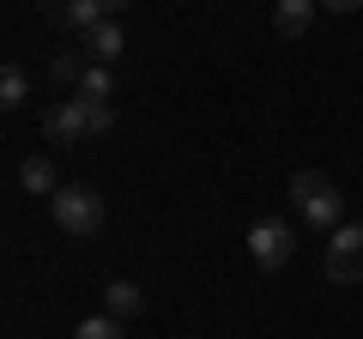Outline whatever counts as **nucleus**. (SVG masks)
<instances>
[{"label":"nucleus","mask_w":363,"mask_h":339,"mask_svg":"<svg viewBox=\"0 0 363 339\" xmlns=\"http://www.w3.org/2000/svg\"><path fill=\"white\" fill-rule=\"evenodd\" d=\"M97 6H104V18H121V13L133 6V0H97Z\"/></svg>","instance_id":"17"},{"label":"nucleus","mask_w":363,"mask_h":339,"mask_svg":"<svg viewBox=\"0 0 363 339\" xmlns=\"http://www.w3.org/2000/svg\"><path fill=\"white\" fill-rule=\"evenodd\" d=\"M73 339H128V321H116V315H85Z\"/></svg>","instance_id":"13"},{"label":"nucleus","mask_w":363,"mask_h":339,"mask_svg":"<svg viewBox=\"0 0 363 339\" xmlns=\"http://www.w3.org/2000/svg\"><path fill=\"white\" fill-rule=\"evenodd\" d=\"M91 109V133H116V104H85Z\"/></svg>","instance_id":"15"},{"label":"nucleus","mask_w":363,"mask_h":339,"mask_svg":"<svg viewBox=\"0 0 363 339\" xmlns=\"http://www.w3.org/2000/svg\"><path fill=\"white\" fill-rule=\"evenodd\" d=\"M30 104V73L18 61H6V73H0V109H25Z\"/></svg>","instance_id":"12"},{"label":"nucleus","mask_w":363,"mask_h":339,"mask_svg":"<svg viewBox=\"0 0 363 339\" xmlns=\"http://www.w3.org/2000/svg\"><path fill=\"white\" fill-rule=\"evenodd\" d=\"M291 212H297L309 230L327 236V230H339V224H345V194L327 182L321 170H297V176H291Z\"/></svg>","instance_id":"1"},{"label":"nucleus","mask_w":363,"mask_h":339,"mask_svg":"<svg viewBox=\"0 0 363 339\" xmlns=\"http://www.w3.org/2000/svg\"><path fill=\"white\" fill-rule=\"evenodd\" d=\"M291 255H297V236H291V224H279V218L248 224V261H255L260 273H279V267H291Z\"/></svg>","instance_id":"4"},{"label":"nucleus","mask_w":363,"mask_h":339,"mask_svg":"<svg viewBox=\"0 0 363 339\" xmlns=\"http://www.w3.org/2000/svg\"><path fill=\"white\" fill-rule=\"evenodd\" d=\"M49 212H55V224H61L67 236H97V224H104V194L97 188H85V182H61V194H49Z\"/></svg>","instance_id":"2"},{"label":"nucleus","mask_w":363,"mask_h":339,"mask_svg":"<svg viewBox=\"0 0 363 339\" xmlns=\"http://www.w3.org/2000/svg\"><path fill=\"white\" fill-rule=\"evenodd\" d=\"M91 61H79V55H61L55 61V85H67V91H79V73H85Z\"/></svg>","instance_id":"14"},{"label":"nucleus","mask_w":363,"mask_h":339,"mask_svg":"<svg viewBox=\"0 0 363 339\" xmlns=\"http://www.w3.org/2000/svg\"><path fill=\"white\" fill-rule=\"evenodd\" d=\"M43 133H49V145H85V133H91V109L79 104V97L49 104V109H43Z\"/></svg>","instance_id":"5"},{"label":"nucleus","mask_w":363,"mask_h":339,"mask_svg":"<svg viewBox=\"0 0 363 339\" xmlns=\"http://www.w3.org/2000/svg\"><path fill=\"white\" fill-rule=\"evenodd\" d=\"M43 18L61 30H79V37H91V30L104 25V6L97 0H43Z\"/></svg>","instance_id":"6"},{"label":"nucleus","mask_w":363,"mask_h":339,"mask_svg":"<svg viewBox=\"0 0 363 339\" xmlns=\"http://www.w3.org/2000/svg\"><path fill=\"white\" fill-rule=\"evenodd\" d=\"M315 13H321V6H315V0H279V6H272V30H279V37H309V25H315Z\"/></svg>","instance_id":"8"},{"label":"nucleus","mask_w":363,"mask_h":339,"mask_svg":"<svg viewBox=\"0 0 363 339\" xmlns=\"http://www.w3.org/2000/svg\"><path fill=\"white\" fill-rule=\"evenodd\" d=\"M121 55H128V30H121V18H104V25L85 37V61H97V67H116Z\"/></svg>","instance_id":"7"},{"label":"nucleus","mask_w":363,"mask_h":339,"mask_svg":"<svg viewBox=\"0 0 363 339\" xmlns=\"http://www.w3.org/2000/svg\"><path fill=\"white\" fill-rule=\"evenodd\" d=\"M315 6H327V13H357L363 0H315Z\"/></svg>","instance_id":"16"},{"label":"nucleus","mask_w":363,"mask_h":339,"mask_svg":"<svg viewBox=\"0 0 363 339\" xmlns=\"http://www.w3.org/2000/svg\"><path fill=\"white\" fill-rule=\"evenodd\" d=\"M321 273H327V285H363V224L345 218L339 230H327Z\"/></svg>","instance_id":"3"},{"label":"nucleus","mask_w":363,"mask_h":339,"mask_svg":"<svg viewBox=\"0 0 363 339\" xmlns=\"http://www.w3.org/2000/svg\"><path fill=\"white\" fill-rule=\"evenodd\" d=\"M145 309V291L133 285V279H116V285L104 291V315H116V321H128V315Z\"/></svg>","instance_id":"9"},{"label":"nucleus","mask_w":363,"mask_h":339,"mask_svg":"<svg viewBox=\"0 0 363 339\" xmlns=\"http://www.w3.org/2000/svg\"><path fill=\"white\" fill-rule=\"evenodd\" d=\"M18 182H25L30 194H61V176H55L49 157H25V164H18Z\"/></svg>","instance_id":"11"},{"label":"nucleus","mask_w":363,"mask_h":339,"mask_svg":"<svg viewBox=\"0 0 363 339\" xmlns=\"http://www.w3.org/2000/svg\"><path fill=\"white\" fill-rule=\"evenodd\" d=\"M73 97H79V104H109V97H116V73L91 61L85 73H79V91H73Z\"/></svg>","instance_id":"10"}]
</instances>
